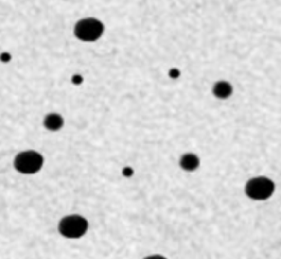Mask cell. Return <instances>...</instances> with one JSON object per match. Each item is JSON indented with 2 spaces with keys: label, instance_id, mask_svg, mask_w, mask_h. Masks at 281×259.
<instances>
[{
  "label": "cell",
  "instance_id": "obj_7",
  "mask_svg": "<svg viewBox=\"0 0 281 259\" xmlns=\"http://www.w3.org/2000/svg\"><path fill=\"white\" fill-rule=\"evenodd\" d=\"M233 93V86L228 81H218L213 86V95L217 99H228Z\"/></svg>",
  "mask_w": 281,
  "mask_h": 259
},
{
  "label": "cell",
  "instance_id": "obj_5",
  "mask_svg": "<svg viewBox=\"0 0 281 259\" xmlns=\"http://www.w3.org/2000/svg\"><path fill=\"white\" fill-rule=\"evenodd\" d=\"M63 117L61 114H56V113H50L44 117V121H43V125L47 130L50 132H58L59 129L63 128Z\"/></svg>",
  "mask_w": 281,
  "mask_h": 259
},
{
  "label": "cell",
  "instance_id": "obj_9",
  "mask_svg": "<svg viewBox=\"0 0 281 259\" xmlns=\"http://www.w3.org/2000/svg\"><path fill=\"white\" fill-rule=\"evenodd\" d=\"M180 74H181V71L178 69H170V71H169V76L172 77V78H178Z\"/></svg>",
  "mask_w": 281,
  "mask_h": 259
},
{
  "label": "cell",
  "instance_id": "obj_2",
  "mask_svg": "<svg viewBox=\"0 0 281 259\" xmlns=\"http://www.w3.org/2000/svg\"><path fill=\"white\" fill-rule=\"evenodd\" d=\"M103 32H105V25L96 18H83L74 26V36L85 43H92L99 40Z\"/></svg>",
  "mask_w": 281,
  "mask_h": 259
},
{
  "label": "cell",
  "instance_id": "obj_1",
  "mask_svg": "<svg viewBox=\"0 0 281 259\" xmlns=\"http://www.w3.org/2000/svg\"><path fill=\"white\" fill-rule=\"evenodd\" d=\"M44 165L43 155L37 151H22L16 156L14 159V168L21 174H36L38 173Z\"/></svg>",
  "mask_w": 281,
  "mask_h": 259
},
{
  "label": "cell",
  "instance_id": "obj_12",
  "mask_svg": "<svg viewBox=\"0 0 281 259\" xmlns=\"http://www.w3.org/2000/svg\"><path fill=\"white\" fill-rule=\"evenodd\" d=\"M144 259H166L165 257H162V255H150V257H147Z\"/></svg>",
  "mask_w": 281,
  "mask_h": 259
},
{
  "label": "cell",
  "instance_id": "obj_11",
  "mask_svg": "<svg viewBox=\"0 0 281 259\" xmlns=\"http://www.w3.org/2000/svg\"><path fill=\"white\" fill-rule=\"evenodd\" d=\"M83 83V77L81 76H73V84H81Z\"/></svg>",
  "mask_w": 281,
  "mask_h": 259
},
{
  "label": "cell",
  "instance_id": "obj_6",
  "mask_svg": "<svg viewBox=\"0 0 281 259\" xmlns=\"http://www.w3.org/2000/svg\"><path fill=\"white\" fill-rule=\"evenodd\" d=\"M199 165H200L199 156L192 153L184 154L180 159V168L185 172H195L199 168Z\"/></svg>",
  "mask_w": 281,
  "mask_h": 259
},
{
  "label": "cell",
  "instance_id": "obj_10",
  "mask_svg": "<svg viewBox=\"0 0 281 259\" xmlns=\"http://www.w3.org/2000/svg\"><path fill=\"white\" fill-rule=\"evenodd\" d=\"M122 174L125 175V177H132V174H133V170L130 168H123V170H122Z\"/></svg>",
  "mask_w": 281,
  "mask_h": 259
},
{
  "label": "cell",
  "instance_id": "obj_8",
  "mask_svg": "<svg viewBox=\"0 0 281 259\" xmlns=\"http://www.w3.org/2000/svg\"><path fill=\"white\" fill-rule=\"evenodd\" d=\"M0 61L4 62V63H7V62L11 61V55L8 52H3L1 55H0Z\"/></svg>",
  "mask_w": 281,
  "mask_h": 259
},
{
  "label": "cell",
  "instance_id": "obj_4",
  "mask_svg": "<svg viewBox=\"0 0 281 259\" xmlns=\"http://www.w3.org/2000/svg\"><path fill=\"white\" fill-rule=\"evenodd\" d=\"M88 230V221L81 215H68L59 222V233L68 239H80Z\"/></svg>",
  "mask_w": 281,
  "mask_h": 259
},
{
  "label": "cell",
  "instance_id": "obj_3",
  "mask_svg": "<svg viewBox=\"0 0 281 259\" xmlns=\"http://www.w3.org/2000/svg\"><path fill=\"white\" fill-rule=\"evenodd\" d=\"M274 192V183L267 177H254L246 184V195L252 200H266Z\"/></svg>",
  "mask_w": 281,
  "mask_h": 259
}]
</instances>
